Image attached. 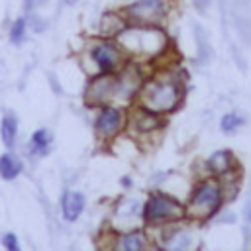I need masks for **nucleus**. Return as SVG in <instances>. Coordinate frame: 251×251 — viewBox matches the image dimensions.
Segmentation results:
<instances>
[{
    "label": "nucleus",
    "instance_id": "2eb2a0df",
    "mask_svg": "<svg viewBox=\"0 0 251 251\" xmlns=\"http://www.w3.org/2000/svg\"><path fill=\"white\" fill-rule=\"evenodd\" d=\"M27 33H29L27 16H18V18H14L12 24H10V27H8V39H10V43H14V45L25 43Z\"/></svg>",
    "mask_w": 251,
    "mask_h": 251
},
{
    "label": "nucleus",
    "instance_id": "20e7f679",
    "mask_svg": "<svg viewBox=\"0 0 251 251\" xmlns=\"http://www.w3.org/2000/svg\"><path fill=\"white\" fill-rule=\"evenodd\" d=\"M180 102V86L176 80H151L141 88V106L165 114L178 106Z\"/></svg>",
    "mask_w": 251,
    "mask_h": 251
},
{
    "label": "nucleus",
    "instance_id": "f8f14e48",
    "mask_svg": "<svg viewBox=\"0 0 251 251\" xmlns=\"http://www.w3.org/2000/svg\"><path fill=\"white\" fill-rule=\"evenodd\" d=\"M22 171H24V163H22V159H20L16 153L6 151V153L0 155V176H2V178L12 180V178H16Z\"/></svg>",
    "mask_w": 251,
    "mask_h": 251
},
{
    "label": "nucleus",
    "instance_id": "f3484780",
    "mask_svg": "<svg viewBox=\"0 0 251 251\" xmlns=\"http://www.w3.org/2000/svg\"><path fill=\"white\" fill-rule=\"evenodd\" d=\"M145 239L141 233H126L118 241V251H143Z\"/></svg>",
    "mask_w": 251,
    "mask_h": 251
},
{
    "label": "nucleus",
    "instance_id": "423d86ee",
    "mask_svg": "<svg viewBox=\"0 0 251 251\" xmlns=\"http://www.w3.org/2000/svg\"><path fill=\"white\" fill-rule=\"evenodd\" d=\"M220 202H222V188L214 180H206L194 190L186 212L194 218H210L220 208Z\"/></svg>",
    "mask_w": 251,
    "mask_h": 251
},
{
    "label": "nucleus",
    "instance_id": "b1692460",
    "mask_svg": "<svg viewBox=\"0 0 251 251\" xmlns=\"http://www.w3.org/2000/svg\"><path fill=\"white\" fill-rule=\"evenodd\" d=\"M76 2H78V0H63V4H65V6H75Z\"/></svg>",
    "mask_w": 251,
    "mask_h": 251
},
{
    "label": "nucleus",
    "instance_id": "9b49d317",
    "mask_svg": "<svg viewBox=\"0 0 251 251\" xmlns=\"http://www.w3.org/2000/svg\"><path fill=\"white\" fill-rule=\"evenodd\" d=\"M51 143H53V135L47 127H39L31 133L29 141H27V151L33 157H45L51 151Z\"/></svg>",
    "mask_w": 251,
    "mask_h": 251
},
{
    "label": "nucleus",
    "instance_id": "4468645a",
    "mask_svg": "<svg viewBox=\"0 0 251 251\" xmlns=\"http://www.w3.org/2000/svg\"><path fill=\"white\" fill-rule=\"evenodd\" d=\"M159 116H161V114L151 112V110L139 106L137 112H135L133 118H131V126H137L139 131H151V129L159 127Z\"/></svg>",
    "mask_w": 251,
    "mask_h": 251
},
{
    "label": "nucleus",
    "instance_id": "dca6fc26",
    "mask_svg": "<svg viewBox=\"0 0 251 251\" xmlns=\"http://www.w3.org/2000/svg\"><path fill=\"white\" fill-rule=\"evenodd\" d=\"M231 161L233 159H231V153L229 151H216L214 155H210L208 167L216 175H226L229 171V167H231Z\"/></svg>",
    "mask_w": 251,
    "mask_h": 251
},
{
    "label": "nucleus",
    "instance_id": "7ed1b4c3",
    "mask_svg": "<svg viewBox=\"0 0 251 251\" xmlns=\"http://www.w3.org/2000/svg\"><path fill=\"white\" fill-rule=\"evenodd\" d=\"M122 16L131 25H157L163 27L169 18L167 0H129L120 6Z\"/></svg>",
    "mask_w": 251,
    "mask_h": 251
},
{
    "label": "nucleus",
    "instance_id": "f03ea898",
    "mask_svg": "<svg viewBox=\"0 0 251 251\" xmlns=\"http://www.w3.org/2000/svg\"><path fill=\"white\" fill-rule=\"evenodd\" d=\"M86 49H88V57H90L94 69L98 71V75H116L118 71L124 69V65L127 61L126 51L114 37L96 35L88 41Z\"/></svg>",
    "mask_w": 251,
    "mask_h": 251
},
{
    "label": "nucleus",
    "instance_id": "f257e3e1",
    "mask_svg": "<svg viewBox=\"0 0 251 251\" xmlns=\"http://www.w3.org/2000/svg\"><path fill=\"white\" fill-rule=\"evenodd\" d=\"M126 55H137V57H151L165 49L167 35L163 27L157 25H131L127 24L124 31L116 37Z\"/></svg>",
    "mask_w": 251,
    "mask_h": 251
},
{
    "label": "nucleus",
    "instance_id": "ddd939ff",
    "mask_svg": "<svg viewBox=\"0 0 251 251\" xmlns=\"http://www.w3.org/2000/svg\"><path fill=\"white\" fill-rule=\"evenodd\" d=\"M0 135L8 149H12L16 145V139H18V116L16 114H12V112L4 114V118L0 122Z\"/></svg>",
    "mask_w": 251,
    "mask_h": 251
},
{
    "label": "nucleus",
    "instance_id": "5701e85b",
    "mask_svg": "<svg viewBox=\"0 0 251 251\" xmlns=\"http://www.w3.org/2000/svg\"><path fill=\"white\" fill-rule=\"evenodd\" d=\"M245 218H247V222H251V202L245 206Z\"/></svg>",
    "mask_w": 251,
    "mask_h": 251
},
{
    "label": "nucleus",
    "instance_id": "aec40b11",
    "mask_svg": "<svg viewBox=\"0 0 251 251\" xmlns=\"http://www.w3.org/2000/svg\"><path fill=\"white\" fill-rule=\"evenodd\" d=\"M4 245H6L8 251H22V249H20V243H18V239H16L14 233H6V235H4Z\"/></svg>",
    "mask_w": 251,
    "mask_h": 251
},
{
    "label": "nucleus",
    "instance_id": "0eeeda50",
    "mask_svg": "<svg viewBox=\"0 0 251 251\" xmlns=\"http://www.w3.org/2000/svg\"><path fill=\"white\" fill-rule=\"evenodd\" d=\"M126 126V114L120 106L106 104L98 108V114L94 118V131L100 139H112L116 137Z\"/></svg>",
    "mask_w": 251,
    "mask_h": 251
},
{
    "label": "nucleus",
    "instance_id": "6ab92c4d",
    "mask_svg": "<svg viewBox=\"0 0 251 251\" xmlns=\"http://www.w3.org/2000/svg\"><path fill=\"white\" fill-rule=\"evenodd\" d=\"M190 245V235L180 231V233H175L169 241H167V249L169 251H186Z\"/></svg>",
    "mask_w": 251,
    "mask_h": 251
},
{
    "label": "nucleus",
    "instance_id": "a211bd4d",
    "mask_svg": "<svg viewBox=\"0 0 251 251\" xmlns=\"http://www.w3.org/2000/svg\"><path fill=\"white\" fill-rule=\"evenodd\" d=\"M239 126H243V118L237 112H227L220 122V127L224 133H233L239 129Z\"/></svg>",
    "mask_w": 251,
    "mask_h": 251
},
{
    "label": "nucleus",
    "instance_id": "6e6552de",
    "mask_svg": "<svg viewBox=\"0 0 251 251\" xmlns=\"http://www.w3.org/2000/svg\"><path fill=\"white\" fill-rule=\"evenodd\" d=\"M84 98L90 106H106L116 98V75H96L90 78Z\"/></svg>",
    "mask_w": 251,
    "mask_h": 251
},
{
    "label": "nucleus",
    "instance_id": "39448f33",
    "mask_svg": "<svg viewBox=\"0 0 251 251\" xmlns=\"http://www.w3.org/2000/svg\"><path fill=\"white\" fill-rule=\"evenodd\" d=\"M141 214L145 222H171V220H178L184 214V208L173 196L163 192H153L145 200Z\"/></svg>",
    "mask_w": 251,
    "mask_h": 251
},
{
    "label": "nucleus",
    "instance_id": "412c9836",
    "mask_svg": "<svg viewBox=\"0 0 251 251\" xmlns=\"http://www.w3.org/2000/svg\"><path fill=\"white\" fill-rule=\"evenodd\" d=\"M49 0H24V8H25V12L29 14V12H37L41 6H45Z\"/></svg>",
    "mask_w": 251,
    "mask_h": 251
},
{
    "label": "nucleus",
    "instance_id": "9d476101",
    "mask_svg": "<svg viewBox=\"0 0 251 251\" xmlns=\"http://www.w3.org/2000/svg\"><path fill=\"white\" fill-rule=\"evenodd\" d=\"M84 210V194L78 190H65L61 196V212L67 222H75Z\"/></svg>",
    "mask_w": 251,
    "mask_h": 251
},
{
    "label": "nucleus",
    "instance_id": "4be33fe9",
    "mask_svg": "<svg viewBox=\"0 0 251 251\" xmlns=\"http://www.w3.org/2000/svg\"><path fill=\"white\" fill-rule=\"evenodd\" d=\"M194 6H196V10L204 12V10L210 6V0H194Z\"/></svg>",
    "mask_w": 251,
    "mask_h": 251
},
{
    "label": "nucleus",
    "instance_id": "1a4fd4ad",
    "mask_svg": "<svg viewBox=\"0 0 251 251\" xmlns=\"http://www.w3.org/2000/svg\"><path fill=\"white\" fill-rule=\"evenodd\" d=\"M127 25L126 18L122 16L120 8H112V10H106L102 16H100V25H98V35L102 37H118L124 27Z\"/></svg>",
    "mask_w": 251,
    "mask_h": 251
}]
</instances>
